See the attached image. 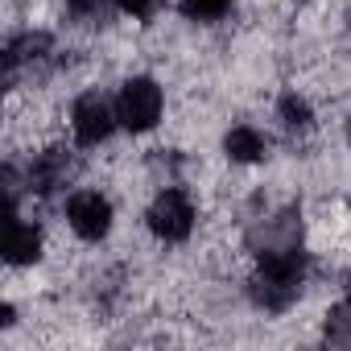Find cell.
I'll return each instance as SVG.
<instances>
[{"mask_svg":"<svg viewBox=\"0 0 351 351\" xmlns=\"http://www.w3.org/2000/svg\"><path fill=\"white\" fill-rule=\"evenodd\" d=\"M195 219H199V211H195L191 195H186V191H178V186L157 191V195H153V203H149V215H145L149 232H153L157 240H165V244L186 240V236L195 232Z\"/></svg>","mask_w":351,"mask_h":351,"instance_id":"1","label":"cell"},{"mask_svg":"<svg viewBox=\"0 0 351 351\" xmlns=\"http://www.w3.org/2000/svg\"><path fill=\"white\" fill-rule=\"evenodd\" d=\"M161 112H165V95H161L157 79L136 75V79H128V83L120 87L116 116H120V124H124L128 132H149V128H157V124H161Z\"/></svg>","mask_w":351,"mask_h":351,"instance_id":"2","label":"cell"},{"mask_svg":"<svg viewBox=\"0 0 351 351\" xmlns=\"http://www.w3.org/2000/svg\"><path fill=\"white\" fill-rule=\"evenodd\" d=\"M116 120H120V116H116V108H112L99 91L79 95V99H75V108H71V132H75V141H79L83 149L104 145V141L112 136Z\"/></svg>","mask_w":351,"mask_h":351,"instance_id":"3","label":"cell"},{"mask_svg":"<svg viewBox=\"0 0 351 351\" xmlns=\"http://www.w3.org/2000/svg\"><path fill=\"white\" fill-rule=\"evenodd\" d=\"M66 223L79 240H104L112 232V199L99 191H79L66 199Z\"/></svg>","mask_w":351,"mask_h":351,"instance_id":"4","label":"cell"},{"mask_svg":"<svg viewBox=\"0 0 351 351\" xmlns=\"http://www.w3.org/2000/svg\"><path fill=\"white\" fill-rule=\"evenodd\" d=\"M223 153H228L232 165H256V161H265V153H269V136H265L261 128H252V124H236V128L223 136Z\"/></svg>","mask_w":351,"mask_h":351,"instance_id":"5","label":"cell"},{"mask_svg":"<svg viewBox=\"0 0 351 351\" xmlns=\"http://www.w3.org/2000/svg\"><path fill=\"white\" fill-rule=\"evenodd\" d=\"M5 256L9 265H34L42 256V232L34 223H21V219H9V232H5Z\"/></svg>","mask_w":351,"mask_h":351,"instance_id":"6","label":"cell"},{"mask_svg":"<svg viewBox=\"0 0 351 351\" xmlns=\"http://www.w3.org/2000/svg\"><path fill=\"white\" fill-rule=\"evenodd\" d=\"M277 116H281V124H285V128H293V132H306V128H310V120H314V108H310V99H306V95L289 91V95H281V104H277Z\"/></svg>","mask_w":351,"mask_h":351,"instance_id":"7","label":"cell"},{"mask_svg":"<svg viewBox=\"0 0 351 351\" xmlns=\"http://www.w3.org/2000/svg\"><path fill=\"white\" fill-rule=\"evenodd\" d=\"M182 13L191 17V21H223L228 13H232V0H182Z\"/></svg>","mask_w":351,"mask_h":351,"instance_id":"8","label":"cell"},{"mask_svg":"<svg viewBox=\"0 0 351 351\" xmlns=\"http://www.w3.org/2000/svg\"><path fill=\"white\" fill-rule=\"evenodd\" d=\"M326 339H330V343H351V298L339 302V306L326 314Z\"/></svg>","mask_w":351,"mask_h":351,"instance_id":"9","label":"cell"},{"mask_svg":"<svg viewBox=\"0 0 351 351\" xmlns=\"http://www.w3.org/2000/svg\"><path fill=\"white\" fill-rule=\"evenodd\" d=\"M157 5H161V0H116V9H120L124 17H136V21L153 17V13H157Z\"/></svg>","mask_w":351,"mask_h":351,"instance_id":"10","label":"cell"},{"mask_svg":"<svg viewBox=\"0 0 351 351\" xmlns=\"http://www.w3.org/2000/svg\"><path fill=\"white\" fill-rule=\"evenodd\" d=\"M347 136H351V128H347Z\"/></svg>","mask_w":351,"mask_h":351,"instance_id":"11","label":"cell"}]
</instances>
